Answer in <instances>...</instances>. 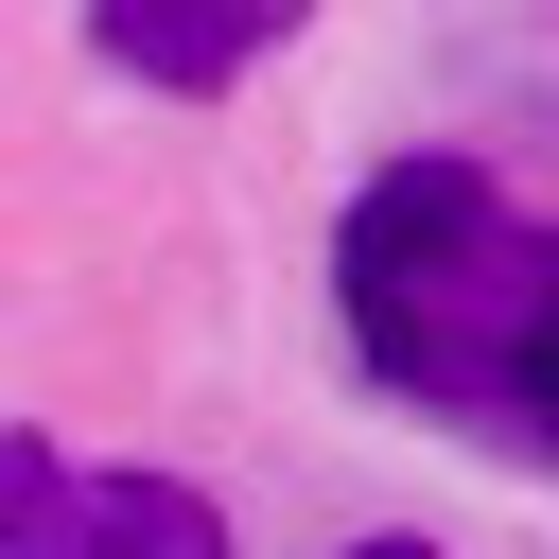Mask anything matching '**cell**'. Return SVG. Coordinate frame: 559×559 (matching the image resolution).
Listing matches in <instances>:
<instances>
[{
	"label": "cell",
	"mask_w": 559,
	"mask_h": 559,
	"mask_svg": "<svg viewBox=\"0 0 559 559\" xmlns=\"http://www.w3.org/2000/svg\"><path fill=\"white\" fill-rule=\"evenodd\" d=\"M332 314L384 402L559 472V227L489 157H384L332 227Z\"/></svg>",
	"instance_id": "1"
},
{
	"label": "cell",
	"mask_w": 559,
	"mask_h": 559,
	"mask_svg": "<svg viewBox=\"0 0 559 559\" xmlns=\"http://www.w3.org/2000/svg\"><path fill=\"white\" fill-rule=\"evenodd\" d=\"M349 559H437V542H349Z\"/></svg>",
	"instance_id": "4"
},
{
	"label": "cell",
	"mask_w": 559,
	"mask_h": 559,
	"mask_svg": "<svg viewBox=\"0 0 559 559\" xmlns=\"http://www.w3.org/2000/svg\"><path fill=\"white\" fill-rule=\"evenodd\" d=\"M87 35H105V70H140V87H245V70L297 35V0H87Z\"/></svg>",
	"instance_id": "3"
},
{
	"label": "cell",
	"mask_w": 559,
	"mask_h": 559,
	"mask_svg": "<svg viewBox=\"0 0 559 559\" xmlns=\"http://www.w3.org/2000/svg\"><path fill=\"white\" fill-rule=\"evenodd\" d=\"M0 559H227V507L175 472H70L52 437H0Z\"/></svg>",
	"instance_id": "2"
}]
</instances>
